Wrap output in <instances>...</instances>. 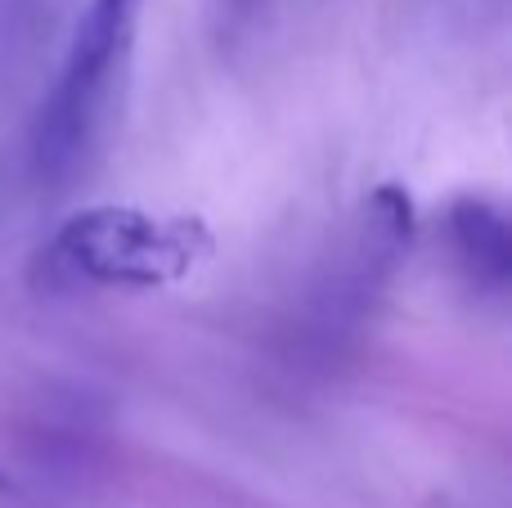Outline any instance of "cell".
Instances as JSON below:
<instances>
[{"instance_id": "1", "label": "cell", "mask_w": 512, "mask_h": 508, "mask_svg": "<svg viewBox=\"0 0 512 508\" xmlns=\"http://www.w3.org/2000/svg\"><path fill=\"white\" fill-rule=\"evenodd\" d=\"M216 239L198 216H167L149 207L95 203L72 212L50 243V257L81 284L158 293L189 279Z\"/></svg>"}, {"instance_id": "2", "label": "cell", "mask_w": 512, "mask_h": 508, "mask_svg": "<svg viewBox=\"0 0 512 508\" xmlns=\"http://www.w3.org/2000/svg\"><path fill=\"white\" fill-rule=\"evenodd\" d=\"M140 0H90L68 41L59 81L41 99L32 117V140L54 158H77L95 140L99 113L108 104V86L122 59L131 54Z\"/></svg>"}, {"instance_id": "3", "label": "cell", "mask_w": 512, "mask_h": 508, "mask_svg": "<svg viewBox=\"0 0 512 508\" xmlns=\"http://www.w3.org/2000/svg\"><path fill=\"white\" fill-rule=\"evenodd\" d=\"M445 243L468 288L504 297L512 284V221L508 207L486 194H463L445 207Z\"/></svg>"}, {"instance_id": "4", "label": "cell", "mask_w": 512, "mask_h": 508, "mask_svg": "<svg viewBox=\"0 0 512 508\" xmlns=\"http://www.w3.org/2000/svg\"><path fill=\"white\" fill-rule=\"evenodd\" d=\"M409 239H414V198L405 194V185L387 180L364 207V261L391 270L409 252Z\"/></svg>"}, {"instance_id": "5", "label": "cell", "mask_w": 512, "mask_h": 508, "mask_svg": "<svg viewBox=\"0 0 512 508\" xmlns=\"http://www.w3.org/2000/svg\"><path fill=\"white\" fill-rule=\"evenodd\" d=\"M221 5H225V14L248 18V14H256V5H261V0H221Z\"/></svg>"}, {"instance_id": "6", "label": "cell", "mask_w": 512, "mask_h": 508, "mask_svg": "<svg viewBox=\"0 0 512 508\" xmlns=\"http://www.w3.org/2000/svg\"><path fill=\"white\" fill-rule=\"evenodd\" d=\"M18 491V486H14V477H9V473H0V500H9V495H14Z\"/></svg>"}]
</instances>
